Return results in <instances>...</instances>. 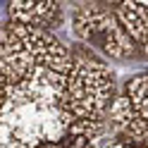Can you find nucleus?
Returning a JSON list of instances; mask_svg holds the SVG:
<instances>
[{"mask_svg": "<svg viewBox=\"0 0 148 148\" xmlns=\"http://www.w3.org/2000/svg\"><path fill=\"white\" fill-rule=\"evenodd\" d=\"M67 74L38 72L12 88L0 110V148L58 143L74 122L64 105Z\"/></svg>", "mask_w": 148, "mask_h": 148, "instance_id": "obj_1", "label": "nucleus"}, {"mask_svg": "<svg viewBox=\"0 0 148 148\" xmlns=\"http://www.w3.org/2000/svg\"><path fill=\"white\" fill-rule=\"evenodd\" d=\"M72 53L45 29L22 24L0 26V72L12 86L29 81L38 72L69 74Z\"/></svg>", "mask_w": 148, "mask_h": 148, "instance_id": "obj_2", "label": "nucleus"}, {"mask_svg": "<svg viewBox=\"0 0 148 148\" xmlns=\"http://www.w3.org/2000/svg\"><path fill=\"white\" fill-rule=\"evenodd\" d=\"M115 100V72L88 53L72 55L64 105L74 119H105Z\"/></svg>", "mask_w": 148, "mask_h": 148, "instance_id": "obj_3", "label": "nucleus"}, {"mask_svg": "<svg viewBox=\"0 0 148 148\" xmlns=\"http://www.w3.org/2000/svg\"><path fill=\"white\" fill-rule=\"evenodd\" d=\"M74 34L93 50L112 60H129L136 55V43L129 38L122 22L100 3H84L74 10Z\"/></svg>", "mask_w": 148, "mask_h": 148, "instance_id": "obj_4", "label": "nucleus"}, {"mask_svg": "<svg viewBox=\"0 0 148 148\" xmlns=\"http://www.w3.org/2000/svg\"><path fill=\"white\" fill-rule=\"evenodd\" d=\"M108 119H110V127L122 136L124 143H134V146H146L148 148V119L138 117L134 112V108L129 105L124 93L112 100V105L108 110Z\"/></svg>", "mask_w": 148, "mask_h": 148, "instance_id": "obj_5", "label": "nucleus"}, {"mask_svg": "<svg viewBox=\"0 0 148 148\" xmlns=\"http://www.w3.org/2000/svg\"><path fill=\"white\" fill-rule=\"evenodd\" d=\"M10 17L14 24L45 29L55 26L62 17V5L55 0H14L10 3Z\"/></svg>", "mask_w": 148, "mask_h": 148, "instance_id": "obj_6", "label": "nucleus"}, {"mask_svg": "<svg viewBox=\"0 0 148 148\" xmlns=\"http://www.w3.org/2000/svg\"><path fill=\"white\" fill-rule=\"evenodd\" d=\"M117 19L122 22L129 38L136 43V48L148 58V0H124L115 7Z\"/></svg>", "mask_w": 148, "mask_h": 148, "instance_id": "obj_7", "label": "nucleus"}, {"mask_svg": "<svg viewBox=\"0 0 148 148\" xmlns=\"http://www.w3.org/2000/svg\"><path fill=\"white\" fill-rule=\"evenodd\" d=\"M105 119H74L60 138V148H93L105 134Z\"/></svg>", "mask_w": 148, "mask_h": 148, "instance_id": "obj_8", "label": "nucleus"}, {"mask_svg": "<svg viewBox=\"0 0 148 148\" xmlns=\"http://www.w3.org/2000/svg\"><path fill=\"white\" fill-rule=\"evenodd\" d=\"M124 96L129 100V105L134 108V112L138 117L148 119V72H141L127 81Z\"/></svg>", "mask_w": 148, "mask_h": 148, "instance_id": "obj_9", "label": "nucleus"}, {"mask_svg": "<svg viewBox=\"0 0 148 148\" xmlns=\"http://www.w3.org/2000/svg\"><path fill=\"white\" fill-rule=\"evenodd\" d=\"M12 81L5 77L3 72H0V110H3V105L7 103V98H10V93H12Z\"/></svg>", "mask_w": 148, "mask_h": 148, "instance_id": "obj_10", "label": "nucleus"}, {"mask_svg": "<svg viewBox=\"0 0 148 148\" xmlns=\"http://www.w3.org/2000/svg\"><path fill=\"white\" fill-rule=\"evenodd\" d=\"M110 148H146V146H134V143H124V141H117V143H112Z\"/></svg>", "mask_w": 148, "mask_h": 148, "instance_id": "obj_11", "label": "nucleus"}, {"mask_svg": "<svg viewBox=\"0 0 148 148\" xmlns=\"http://www.w3.org/2000/svg\"><path fill=\"white\" fill-rule=\"evenodd\" d=\"M38 148H60V143H45V146H38Z\"/></svg>", "mask_w": 148, "mask_h": 148, "instance_id": "obj_12", "label": "nucleus"}]
</instances>
